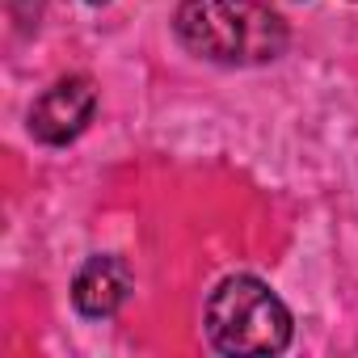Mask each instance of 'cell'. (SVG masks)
Wrapping results in <instances>:
<instances>
[{
  "instance_id": "1",
  "label": "cell",
  "mask_w": 358,
  "mask_h": 358,
  "mask_svg": "<svg viewBox=\"0 0 358 358\" xmlns=\"http://www.w3.org/2000/svg\"><path fill=\"white\" fill-rule=\"evenodd\" d=\"M173 30L211 64H270L287 51V22L262 0H182Z\"/></svg>"
},
{
  "instance_id": "2",
  "label": "cell",
  "mask_w": 358,
  "mask_h": 358,
  "mask_svg": "<svg viewBox=\"0 0 358 358\" xmlns=\"http://www.w3.org/2000/svg\"><path fill=\"white\" fill-rule=\"evenodd\" d=\"M207 337L224 354H278L291 341V312L262 278L232 274L207 299Z\"/></svg>"
},
{
  "instance_id": "3",
  "label": "cell",
  "mask_w": 358,
  "mask_h": 358,
  "mask_svg": "<svg viewBox=\"0 0 358 358\" xmlns=\"http://www.w3.org/2000/svg\"><path fill=\"white\" fill-rule=\"evenodd\" d=\"M97 110V89L89 76H64L55 80L34 106H30V135L38 143H72Z\"/></svg>"
},
{
  "instance_id": "4",
  "label": "cell",
  "mask_w": 358,
  "mask_h": 358,
  "mask_svg": "<svg viewBox=\"0 0 358 358\" xmlns=\"http://www.w3.org/2000/svg\"><path fill=\"white\" fill-rule=\"evenodd\" d=\"M131 295V266L114 253L89 257L72 282V303L80 316H114L122 308V299Z\"/></svg>"
},
{
  "instance_id": "5",
  "label": "cell",
  "mask_w": 358,
  "mask_h": 358,
  "mask_svg": "<svg viewBox=\"0 0 358 358\" xmlns=\"http://www.w3.org/2000/svg\"><path fill=\"white\" fill-rule=\"evenodd\" d=\"M89 5H106V0H89Z\"/></svg>"
}]
</instances>
